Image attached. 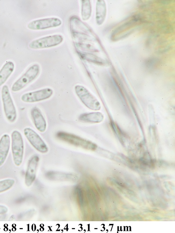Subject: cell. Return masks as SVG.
Masks as SVG:
<instances>
[{
  "mask_svg": "<svg viewBox=\"0 0 175 233\" xmlns=\"http://www.w3.org/2000/svg\"><path fill=\"white\" fill-rule=\"evenodd\" d=\"M106 9L104 1H97L96 5V21L98 25H101L106 17Z\"/></svg>",
  "mask_w": 175,
  "mask_h": 233,
  "instance_id": "cell-15",
  "label": "cell"
},
{
  "mask_svg": "<svg viewBox=\"0 0 175 233\" xmlns=\"http://www.w3.org/2000/svg\"><path fill=\"white\" fill-rule=\"evenodd\" d=\"M15 183V180L12 179H7L0 181V193L9 189L14 185Z\"/></svg>",
  "mask_w": 175,
  "mask_h": 233,
  "instance_id": "cell-18",
  "label": "cell"
},
{
  "mask_svg": "<svg viewBox=\"0 0 175 233\" xmlns=\"http://www.w3.org/2000/svg\"><path fill=\"white\" fill-rule=\"evenodd\" d=\"M24 132L30 144L37 151L42 153H45L48 152L47 145L34 130L30 127H26L24 129Z\"/></svg>",
  "mask_w": 175,
  "mask_h": 233,
  "instance_id": "cell-7",
  "label": "cell"
},
{
  "mask_svg": "<svg viewBox=\"0 0 175 233\" xmlns=\"http://www.w3.org/2000/svg\"><path fill=\"white\" fill-rule=\"evenodd\" d=\"M11 139L9 135L5 134L0 139V167L4 163L10 149Z\"/></svg>",
  "mask_w": 175,
  "mask_h": 233,
  "instance_id": "cell-12",
  "label": "cell"
},
{
  "mask_svg": "<svg viewBox=\"0 0 175 233\" xmlns=\"http://www.w3.org/2000/svg\"><path fill=\"white\" fill-rule=\"evenodd\" d=\"M31 114L36 129L40 132H45L47 128V123L40 110L37 107H34L31 109Z\"/></svg>",
  "mask_w": 175,
  "mask_h": 233,
  "instance_id": "cell-11",
  "label": "cell"
},
{
  "mask_svg": "<svg viewBox=\"0 0 175 233\" xmlns=\"http://www.w3.org/2000/svg\"><path fill=\"white\" fill-rule=\"evenodd\" d=\"M1 94L5 116L9 121L11 123H14L17 117V113L8 87L7 85H4L3 87Z\"/></svg>",
  "mask_w": 175,
  "mask_h": 233,
  "instance_id": "cell-4",
  "label": "cell"
},
{
  "mask_svg": "<svg viewBox=\"0 0 175 233\" xmlns=\"http://www.w3.org/2000/svg\"><path fill=\"white\" fill-rule=\"evenodd\" d=\"M39 160V156L35 155L29 162L25 176V183L28 187L31 186L36 179Z\"/></svg>",
  "mask_w": 175,
  "mask_h": 233,
  "instance_id": "cell-10",
  "label": "cell"
},
{
  "mask_svg": "<svg viewBox=\"0 0 175 233\" xmlns=\"http://www.w3.org/2000/svg\"><path fill=\"white\" fill-rule=\"evenodd\" d=\"M8 210V208L5 206L0 205V214H5Z\"/></svg>",
  "mask_w": 175,
  "mask_h": 233,
  "instance_id": "cell-19",
  "label": "cell"
},
{
  "mask_svg": "<svg viewBox=\"0 0 175 233\" xmlns=\"http://www.w3.org/2000/svg\"><path fill=\"white\" fill-rule=\"evenodd\" d=\"M61 24L62 21L59 18H50L32 21L28 24V28L30 30H39L56 28Z\"/></svg>",
  "mask_w": 175,
  "mask_h": 233,
  "instance_id": "cell-9",
  "label": "cell"
},
{
  "mask_svg": "<svg viewBox=\"0 0 175 233\" xmlns=\"http://www.w3.org/2000/svg\"><path fill=\"white\" fill-rule=\"evenodd\" d=\"M53 93L50 88H46L25 94L21 97L22 101L26 103H35L50 98Z\"/></svg>",
  "mask_w": 175,
  "mask_h": 233,
  "instance_id": "cell-8",
  "label": "cell"
},
{
  "mask_svg": "<svg viewBox=\"0 0 175 233\" xmlns=\"http://www.w3.org/2000/svg\"><path fill=\"white\" fill-rule=\"evenodd\" d=\"M79 120L87 123H99L103 120L104 116L100 112H92L81 114L79 116Z\"/></svg>",
  "mask_w": 175,
  "mask_h": 233,
  "instance_id": "cell-13",
  "label": "cell"
},
{
  "mask_svg": "<svg viewBox=\"0 0 175 233\" xmlns=\"http://www.w3.org/2000/svg\"><path fill=\"white\" fill-rule=\"evenodd\" d=\"M81 16L83 20L87 21L91 16L92 8L89 0L81 1Z\"/></svg>",
  "mask_w": 175,
  "mask_h": 233,
  "instance_id": "cell-17",
  "label": "cell"
},
{
  "mask_svg": "<svg viewBox=\"0 0 175 233\" xmlns=\"http://www.w3.org/2000/svg\"><path fill=\"white\" fill-rule=\"evenodd\" d=\"M75 90L77 96L87 108L92 110H100L101 105L99 101L85 87L76 85L75 87Z\"/></svg>",
  "mask_w": 175,
  "mask_h": 233,
  "instance_id": "cell-3",
  "label": "cell"
},
{
  "mask_svg": "<svg viewBox=\"0 0 175 233\" xmlns=\"http://www.w3.org/2000/svg\"><path fill=\"white\" fill-rule=\"evenodd\" d=\"M57 137L68 144L86 150L95 151L97 148L96 144L92 141L73 134L59 132L57 133Z\"/></svg>",
  "mask_w": 175,
  "mask_h": 233,
  "instance_id": "cell-1",
  "label": "cell"
},
{
  "mask_svg": "<svg viewBox=\"0 0 175 233\" xmlns=\"http://www.w3.org/2000/svg\"><path fill=\"white\" fill-rule=\"evenodd\" d=\"M11 149L14 163L19 166L23 162L24 153V143L21 133L17 130L11 134Z\"/></svg>",
  "mask_w": 175,
  "mask_h": 233,
  "instance_id": "cell-2",
  "label": "cell"
},
{
  "mask_svg": "<svg viewBox=\"0 0 175 233\" xmlns=\"http://www.w3.org/2000/svg\"><path fill=\"white\" fill-rule=\"evenodd\" d=\"M40 72V68L38 64H35L30 67L27 71L14 83L11 88L12 91L17 92L23 89L37 77Z\"/></svg>",
  "mask_w": 175,
  "mask_h": 233,
  "instance_id": "cell-5",
  "label": "cell"
},
{
  "mask_svg": "<svg viewBox=\"0 0 175 233\" xmlns=\"http://www.w3.org/2000/svg\"><path fill=\"white\" fill-rule=\"evenodd\" d=\"M15 65L13 62L9 61L5 63L0 70V87L7 80L14 72Z\"/></svg>",
  "mask_w": 175,
  "mask_h": 233,
  "instance_id": "cell-14",
  "label": "cell"
},
{
  "mask_svg": "<svg viewBox=\"0 0 175 233\" xmlns=\"http://www.w3.org/2000/svg\"><path fill=\"white\" fill-rule=\"evenodd\" d=\"M64 38L59 34L51 35L40 38L33 41L29 46L33 49H40L57 46L62 43Z\"/></svg>",
  "mask_w": 175,
  "mask_h": 233,
  "instance_id": "cell-6",
  "label": "cell"
},
{
  "mask_svg": "<svg viewBox=\"0 0 175 233\" xmlns=\"http://www.w3.org/2000/svg\"><path fill=\"white\" fill-rule=\"evenodd\" d=\"M78 54L81 58L84 60L100 65L105 64L104 60L92 54L81 52H79Z\"/></svg>",
  "mask_w": 175,
  "mask_h": 233,
  "instance_id": "cell-16",
  "label": "cell"
}]
</instances>
